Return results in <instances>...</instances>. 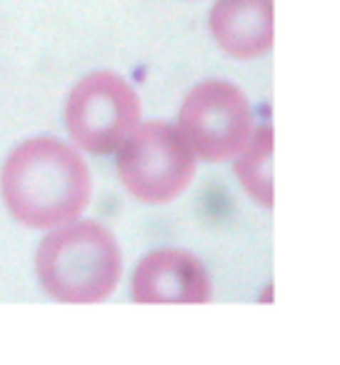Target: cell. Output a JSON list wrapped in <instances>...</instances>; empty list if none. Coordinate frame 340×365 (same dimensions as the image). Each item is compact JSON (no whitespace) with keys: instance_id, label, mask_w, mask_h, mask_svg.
<instances>
[{"instance_id":"1","label":"cell","mask_w":340,"mask_h":365,"mask_svg":"<svg viewBox=\"0 0 340 365\" xmlns=\"http://www.w3.org/2000/svg\"><path fill=\"white\" fill-rule=\"evenodd\" d=\"M0 190L11 215L28 228L71 223L91 200V170L76 148L56 138H33L8 155Z\"/></svg>"},{"instance_id":"2","label":"cell","mask_w":340,"mask_h":365,"mask_svg":"<svg viewBox=\"0 0 340 365\" xmlns=\"http://www.w3.org/2000/svg\"><path fill=\"white\" fill-rule=\"evenodd\" d=\"M120 248L101 223H63L38 248L36 270L43 290L58 303H101L120 280Z\"/></svg>"},{"instance_id":"3","label":"cell","mask_w":340,"mask_h":365,"mask_svg":"<svg viewBox=\"0 0 340 365\" xmlns=\"http://www.w3.org/2000/svg\"><path fill=\"white\" fill-rule=\"evenodd\" d=\"M118 175L123 188L143 203H170L193 182L195 153L168 123L135 125L118 148Z\"/></svg>"},{"instance_id":"4","label":"cell","mask_w":340,"mask_h":365,"mask_svg":"<svg viewBox=\"0 0 340 365\" xmlns=\"http://www.w3.org/2000/svg\"><path fill=\"white\" fill-rule=\"evenodd\" d=\"M178 125L190 150L210 163L240 155L255 133L248 96L225 81L195 86L185 96Z\"/></svg>"},{"instance_id":"5","label":"cell","mask_w":340,"mask_h":365,"mask_svg":"<svg viewBox=\"0 0 340 365\" xmlns=\"http://www.w3.org/2000/svg\"><path fill=\"white\" fill-rule=\"evenodd\" d=\"M140 123V98L115 73H91L71 91L66 125L78 148L96 155L115 153Z\"/></svg>"},{"instance_id":"6","label":"cell","mask_w":340,"mask_h":365,"mask_svg":"<svg viewBox=\"0 0 340 365\" xmlns=\"http://www.w3.org/2000/svg\"><path fill=\"white\" fill-rule=\"evenodd\" d=\"M208 273L188 250H153L133 273L135 303H208Z\"/></svg>"},{"instance_id":"7","label":"cell","mask_w":340,"mask_h":365,"mask_svg":"<svg viewBox=\"0 0 340 365\" xmlns=\"http://www.w3.org/2000/svg\"><path fill=\"white\" fill-rule=\"evenodd\" d=\"M210 31L228 56L248 61L273 48V0H218Z\"/></svg>"},{"instance_id":"8","label":"cell","mask_w":340,"mask_h":365,"mask_svg":"<svg viewBox=\"0 0 340 365\" xmlns=\"http://www.w3.org/2000/svg\"><path fill=\"white\" fill-rule=\"evenodd\" d=\"M270 158H273V130L258 128L245 145L243 158L235 163L243 190L263 208H273V175H270Z\"/></svg>"}]
</instances>
